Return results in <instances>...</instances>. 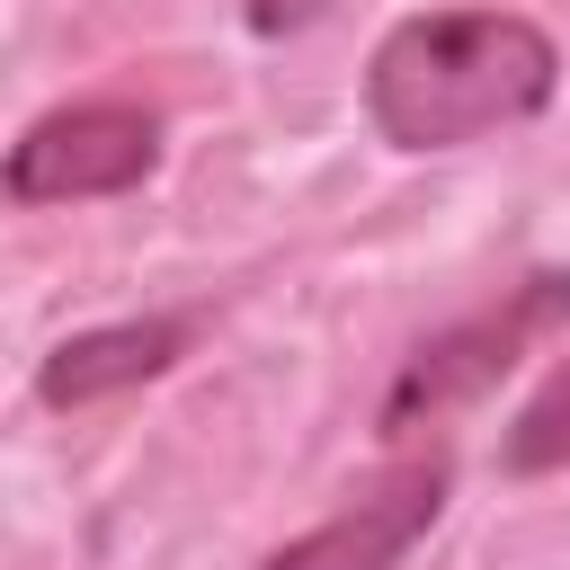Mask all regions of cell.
I'll return each instance as SVG.
<instances>
[{
  "label": "cell",
  "instance_id": "6da1fadb",
  "mask_svg": "<svg viewBox=\"0 0 570 570\" xmlns=\"http://www.w3.org/2000/svg\"><path fill=\"white\" fill-rule=\"evenodd\" d=\"M561 53L517 9H419L365 62V116L401 151H454L472 134L543 116Z\"/></svg>",
  "mask_w": 570,
  "mask_h": 570
},
{
  "label": "cell",
  "instance_id": "7a4b0ae2",
  "mask_svg": "<svg viewBox=\"0 0 570 570\" xmlns=\"http://www.w3.org/2000/svg\"><path fill=\"white\" fill-rule=\"evenodd\" d=\"M160 160V125L134 98H80L36 116L9 142V196L18 205H80V196H125Z\"/></svg>",
  "mask_w": 570,
  "mask_h": 570
},
{
  "label": "cell",
  "instance_id": "3957f363",
  "mask_svg": "<svg viewBox=\"0 0 570 570\" xmlns=\"http://www.w3.org/2000/svg\"><path fill=\"white\" fill-rule=\"evenodd\" d=\"M570 321V276H534V285H517L499 312H481V321H463V330H445L436 347H419L410 356V374L392 383V401H383V428H419V419H445L454 401H472V392H490L508 365H517V347H534L543 330H561Z\"/></svg>",
  "mask_w": 570,
  "mask_h": 570
},
{
  "label": "cell",
  "instance_id": "277c9868",
  "mask_svg": "<svg viewBox=\"0 0 570 570\" xmlns=\"http://www.w3.org/2000/svg\"><path fill=\"white\" fill-rule=\"evenodd\" d=\"M445 454H419V463H392L383 481H365L338 517H321L312 534H294L285 552H267L258 570H392L445 508Z\"/></svg>",
  "mask_w": 570,
  "mask_h": 570
},
{
  "label": "cell",
  "instance_id": "5b68a950",
  "mask_svg": "<svg viewBox=\"0 0 570 570\" xmlns=\"http://www.w3.org/2000/svg\"><path fill=\"white\" fill-rule=\"evenodd\" d=\"M187 338H196V321H178V312L80 330V338H62V347L36 365V392H45V410H89V401H107V392H134V383L169 374V365L187 356Z\"/></svg>",
  "mask_w": 570,
  "mask_h": 570
},
{
  "label": "cell",
  "instance_id": "8992f818",
  "mask_svg": "<svg viewBox=\"0 0 570 570\" xmlns=\"http://www.w3.org/2000/svg\"><path fill=\"white\" fill-rule=\"evenodd\" d=\"M499 463H508V472H570V356H561V365L543 374V392L517 410Z\"/></svg>",
  "mask_w": 570,
  "mask_h": 570
},
{
  "label": "cell",
  "instance_id": "52a82bcc",
  "mask_svg": "<svg viewBox=\"0 0 570 570\" xmlns=\"http://www.w3.org/2000/svg\"><path fill=\"white\" fill-rule=\"evenodd\" d=\"M321 9H338V0H249V27L258 36H285V27H312Z\"/></svg>",
  "mask_w": 570,
  "mask_h": 570
}]
</instances>
